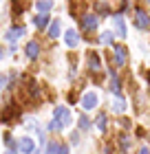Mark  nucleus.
I'll return each mask as SVG.
<instances>
[{"mask_svg": "<svg viewBox=\"0 0 150 154\" xmlns=\"http://www.w3.org/2000/svg\"><path fill=\"white\" fill-rule=\"evenodd\" d=\"M110 88H113V93H115L117 97L121 95V86H119V77H117L115 73H113V71H110Z\"/></svg>", "mask_w": 150, "mask_h": 154, "instance_id": "f8f14e48", "label": "nucleus"}, {"mask_svg": "<svg viewBox=\"0 0 150 154\" xmlns=\"http://www.w3.org/2000/svg\"><path fill=\"white\" fill-rule=\"evenodd\" d=\"M97 11L102 13V16H104V13H108V7H106V2H97Z\"/></svg>", "mask_w": 150, "mask_h": 154, "instance_id": "393cba45", "label": "nucleus"}, {"mask_svg": "<svg viewBox=\"0 0 150 154\" xmlns=\"http://www.w3.org/2000/svg\"><path fill=\"white\" fill-rule=\"evenodd\" d=\"M139 154H150V148H141V152Z\"/></svg>", "mask_w": 150, "mask_h": 154, "instance_id": "a878e982", "label": "nucleus"}, {"mask_svg": "<svg viewBox=\"0 0 150 154\" xmlns=\"http://www.w3.org/2000/svg\"><path fill=\"white\" fill-rule=\"evenodd\" d=\"M18 148L22 150L24 154H33V141L29 137H24V139H20V143H18Z\"/></svg>", "mask_w": 150, "mask_h": 154, "instance_id": "1a4fd4ad", "label": "nucleus"}, {"mask_svg": "<svg viewBox=\"0 0 150 154\" xmlns=\"http://www.w3.org/2000/svg\"><path fill=\"white\" fill-rule=\"evenodd\" d=\"M97 128L99 130H106V115H99L97 117Z\"/></svg>", "mask_w": 150, "mask_h": 154, "instance_id": "412c9836", "label": "nucleus"}, {"mask_svg": "<svg viewBox=\"0 0 150 154\" xmlns=\"http://www.w3.org/2000/svg\"><path fill=\"white\" fill-rule=\"evenodd\" d=\"M97 16H93V13H88V16H84L82 18V29L84 31H95L97 29Z\"/></svg>", "mask_w": 150, "mask_h": 154, "instance_id": "f03ea898", "label": "nucleus"}, {"mask_svg": "<svg viewBox=\"0 0 150 154\" xmlns=\"http://www.w3.org/2000/svg\"><path fill=\"white\" fill-rule=\"evenodd\" d=\"M99 42H104V44H110V42H113V33H110V31H104L102 35H99Z\"/></svg>", "mask_w": 150, "mask_h": 154, "instance_id": "6ab92c4d", "label": "nucleus"}, {"mask_svg": "<svg viewBox=\"0 0 150 154\" xmlns=\"http://www.w3.org/2000/svg\"><path fill=\"white\" fill-rule=\"evenodd\" d=\"M24 51H27V57L35 60V57H38V55H40V44H38V42H29Z\"/></svg>", "mask_w": 150, "mask_h": 154, "instance_id": "0eeeda50", "label": "nucleus"}, {"mask_svg": "<svg viewBox=\"0 0 150 154\" xmlns=\"http://www.w3.org/2000/svg\"><path fill=\"white\" fill-rule=\"evenodd\" d=\"M60 35V20H51V26H49V38H58Z\"/></svg>", "mask_w": 150, "mask_h": 154, "instance_id": "2eb2a0df", "label": "nucleus"}, {"mask_svg": "<svg viewBox=\"0 0 150 154\" xmlns=\"http://www.w3.org/2000/svg\"><path fill=\"white\" fill-rule=\"evenodd\" d=\"M5 143H7V148H9V150H16V145H13V139H11L9 134H5Z\"/></svg>", "mask_w": 150, "mask_h": 154, "instance_id": "b1692460", "label": "nucleus"}, {"mask_svg": "<svg viewBox=\"0 0 150 154\" xmlns=\"http://www.w3.org/2000/svg\"><path fill=\"white\" fill-rule=\"evenodd\" d=\"M46 154H69V148L62 143H49V152Z\"/></svg>", "mask_w": 150, "mask_h": 154, "instance_id": "9b49d317", "label": "nucleus"}, {"mask_svg": "<svg viewBox=\"0 0 150 154\" xmlns=\"http://www.w3.org/2000/svg\"><path fill=\"white\" fill-rule=\"evenodd\" d=\"M88 66H91V71H97V68H99V55L97 53L88 55Z\"/></svg>", "mask_w": 150, "mask_h": 154, "instance_id": "f3484780", "label": "nucleus"}, {"mask_svg": "<svg viewBox=\"0 0 150 154\" xmlns=\"http://www.w3.org/2000/svg\"><path fill=\"white\" fill-rule=\"evenodd\" d=\"M18 117H20V110H18V108L11 103V106L7 108V112H5V117H2V121H7V123H9V121H13V119H18Z\"/></svg>", "mask_w": 150, "mask_h": 154, "instance_id": "9d476101", "label": "nucleus"}, {"mask_svg": "<svg viewBox=\"0 0 150 154\" xmlns=\"http://www.w3.org/2000/svg\"><path fill=\"white\" fill-rule=\"evenodd\" d=\"M55 121H60L62 125H64V128H66V125L71 123V112H69V110L66 108H55Z\"/></svg>", "mask_w": 150, "mask_h": 154, "instance_id": "7ed1b4c3", "label": "nucleus"}, {"mask_svg": "<svg viewBox=\"0 0 150 154\" xmlns=\"http://www.w3.org/2000/svg\"><path fill=\"white\" fill-rule=\"evenodd\" d=\"M148 22H150V18H148L146 9H137V11H135V24H137L139 29H146Z\"/></svg>", "mask_w": 150, "mask_h": 154, "instance_id": "f257e3e1", "label": "nucleus"}, {"mask_svg": "<svg viewBox=\"0 0 150 154\" xmlns=\"http://www.w3.org/2000/svg\"><path fill=\"white\" fill-rule=\"evenodd\" d=\"M146 79H148V84H150V71H148V73H146Z\"/></svg>", "mask_w": 150, "mask_h": 154, "instance_id": "cd10ccee", "label": "nucleus"}, {"mask_svg": "<svg viewBox=\"0 0 150 154\" xmlns=\"http://www.w3.org/2000/svg\"><path fill=\"white\" fill-rule=\"evenodd\" d=\"M22 35H24V26H11V29L5 33V40H9V42H16L18 38H22Z\"/></svg>", "mask_w": 150, "mask_h": 154, "instance_id": "20e7f679", "label": "nucleus"}, {"mask_svg": "<svg viewBox=\"0 0 150 154\" xmlns=\"http://www.w3.org/2000/svg\"><path fill=\"white\" fill-rule=\"evenodd\" d=\"M115 29H117V35H119V38H126V26H124L121 16H115Z\"/></svg>", "mask_w": 150, "mask_h": 154, "instance_id": "ddd939ff", "label": "nucleus"}, {"mask_svg": "<svg viewBox=\"0 0 150 154\" xmlns=\"http://www.w3.org/2000/svg\"><path fill=\"white\" fill-rule=\"evenodd\" d=\"M35 7H38L40 13H49V11H51V7H53V2H51V0H40Z\"/></svg>", "mask_w": 150, "mask_h": 154, "instance_id": "dca6fc26", "label": "nucleus"}, {"mask_svg": "<svg viewBox=\"0 0 150 154\" xmlns=\"http://www.w3.org/2000/svg\"><path fill=\"white\" fill-rule=\"evenodd\" d=\"M124 108H126L124 99H121V97H117V99H115V103H113V110H117V112H124Z\"/></svg>", "mask_w": 150, "mask_h": 154, "instance_id": "a211bd4d", "label": "nucleus"}, {"mask_svg": "<svg viewBox=\"0 0 150 154\" xmlns=\"http://www.w3.org/2000/svg\"><path fill=\"white\" fill-rule=\"evenodd\" d=\"M7 154H16V150H9V152H7Z\"/></svg>", "mask_w": 150, "mask_h": 154, "instance_id": "c85d7f7f", "label": "nucleus"}, {"mask_svg": "<svg viewBox=\"0 0 150 154\" xmlns=\"http://www.w3.org/2000/svg\"><path fill=\"white\" fill-rule=\"evenodd\" d=\"M80 125H82V130H88L91 128V121H88L86 117H80Z\"/></svg>", "mask_w": 150, "mask_h": 154, "instance_id": "5701e85b", "label": "nucleus"}, {"mask_svg": "<svg viewBox=\"0 0 150 154\" xmlns=\"http://www.w3.org/2000/svg\"><path fill=\"white\" fill-rule=\"evenodd\" d=\"M77 44H80V33H75L73 29H69V31H66V46L73 48V46H77Z\"/></svg>", "mask_w": 150, "mask_h": 154, "instance_id": "6e6552de", "label": "nucleus"}, {"mask_svg": "<svg viewBox=\"0 0 150 154\" xmlns=\"http://www.w3.org/2000/svg\"><path fill=\"white\" fill-rule=\"evenodd\" d=\"M64 128V125L60 123V121H55V119H53V121H51V125H49V130H53V132H60Z\"/></svg>", "mask_w": 150, "mask_h": 154, "instance_id": "4be33fe9", "label": "nucleus"}, {"mask_svg": "<svg viewBox=\"0 0 150 154\" xmlns=\"http://www.w3.org/2000/svg\"><path fill=\"white\" fill-rule=\"evenodd\" d=\"M33 22H35V26H38V29H44V26L49 24V16H46V13H38Z\"/></svg>", "mask_w": 150, "mask_h": 154, "instance_id": "4468645a", "label": "nucleus"}, {"mask_svg": "<svg viewBox=\"0 0 150 154\" xmlns=\"http://www.w3.org/2000/svg\"><path fill=\"white\" fill-rule=\"evenodd\" d=\"M2 82H5V75H0V88H2Z\"/></svg>", "mask_w": 150, "mask_h": 154, "instance_id": "bb28decb", "label": "nucleus"}, {"mask_svg": "<svg viewBox=\"0 0 150 154\" xmlns=\"http://www.w3.org/2000/svg\"><path fill=\"white\" fill-rule=\"evenodd\" d=\"M82 103H84V110H93L97 106V95L95 93H86V97H84Z\"/></svg>", "mask_w": 150, "mask_h": 154, "instance_id": "423d86ee", "label": "nucleus"}, {"mask_svg": "<svg viewBox=\"0 0 150 154\" xmlns=\"http://www.w3.org/2000/svg\"><path fill=\"white\" fill-rule=\"evenodd\" d=\"M126 55H128L126 46L117 44V46H115V64H117V66H124V64H126Z\"/></svg>", "mask_w": 150, "mask_h": 154, "instance_id": "39448f33", "label": "nucleus"}, {"mask_svg": "<svg viewBox=\"0 0 150 154\" xmlns=\"http://www.w3.org/2000/svg\"><path fill=\"white\" fill-rule=\"evenodd\" d=\"M119 143H121V150H128V148H130V139H128L126 134L119 137Z\"/></svg>", "mask_w": 150, "mask_h": 154, "instance_id": "aec40b11", "label": "nucleus"}]
</instances>
